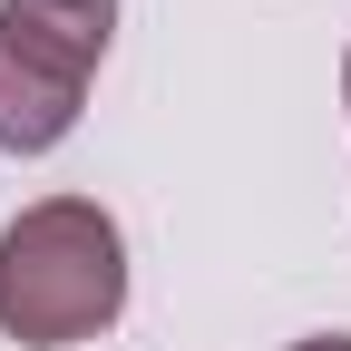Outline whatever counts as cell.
I'll return each instance as SVG.
<instances>
[{
	"mask_svg": "<svg viewBox=\"0 0 351 351\" xmlns=\"http://www.w3.org/2000/svg\"><path fill=\"white\" fill-rule=\"evenodd\" d=\"M127 302V244L108 205L88 195H39L0 225V332L29 351H59L108 332Z\"/></svg>",
	"mask_w": 351,
	"mask_h": 351,
	"instance_id": "1",
	"label": "cell"
},
{
	"mask_svg": "<svg viewBox=\"0 0 351 351\" xmlns=\"http://www.w3.org/2000/svg\"><path fill=\"white\" fill-rule=\"evenodd\" d=\"M117 39V0H0V147L49 156Z\"/></svg>",
	"mask_w": 351,
	"mask_h": 351,
	"instance_id": "2",
	"label": "cell"
},
{
	"mask_svg": "<svg viewBox=\"0 0 351 351\" xmlns=\"http://www.w3.org/2000/svg\"><path fill=\"white\" fill-rule=\"evenodd\" d=\"M293 351H351V332H313V341H293Z\"/></svg>",
	"mask_w": 351,
	"mask_h": 351,
	"instance_id": "3",
	"label": "cell"
},
{
	"mask_svg": "<svg viewBox=\"0 0 351 351\" xmlns=\"http://www.w3.org/2000/svg\"><path fill=\"white\" fill-rule=\"evenodd\" d=\"M341 98H351V59H341Z\"/></svg>",
	"mask_w": 351,
	"mask_h": 351,
	"instance_id": "4",
	"label": "cell"
}]
</instances>
